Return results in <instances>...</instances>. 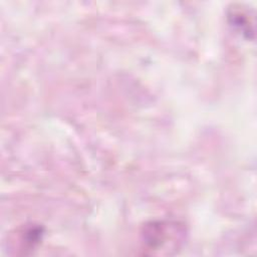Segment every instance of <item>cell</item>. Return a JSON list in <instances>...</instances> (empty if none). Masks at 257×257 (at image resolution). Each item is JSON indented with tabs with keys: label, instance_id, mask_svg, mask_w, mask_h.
Here are the masks:
<instances>
[{
	"label": "cell",
	"instance_id": "6da1fadb",
	"mask_svg": "<svg viewBox=\"0 0 257 257\" xmlns=\"http://www.w3.org/2000/svg\"><path fill=\"white\" fill-rule=\"evenodd\" d=\"M179 231L169 228L168 224H152L144 233V243L146 250H149L151 254H170L171 250H175L176 235Z\"/></svg>",
	"mask_w": 257,
	"mask_h": 257
}]
</instances>
